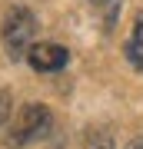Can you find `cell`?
Wrapping results in <instances>:
<instances>
[{
  "label": "cell",
  "instance_id": "cell-1",
  "mask_svg": "<svg viewBox=\"0 0 143 149\" xmlns=\"http://www.w3.org/2000/svg\"><path fill=\"white\" fill-rule=\"evenodd\" d=\"M33 33H37V17L27 7H10L4 17V27H0V37H4V47L10 53V60L27 56V50L33 47Z\"/></svg>",
  "mask_w": 143,
  "mask_h": 149
},
{
  "label": "cell",
  "instance_id": "cell-2",
  "mask_svg": "<svg viewBox=\"0 0 143 149\" xmlns=\"http://www.w3.org/2000/svg\"><path fill=\"white\" fill-rule=\"evenodd\" d=\"M50 126H53L50 109L43 103H27L20 109V116H17V123H13L10 136H7V146H30V143H37V139L47 136Z\"/></svg>",
  "mask_w": 143,
  "mask_h": 149
},
{
  "label": "cell",
  "instance_id": "cell-3",
  "mask_svg": "<svg viewBox=\"0 0 143 149\" xmlns=\"http://www.w3.org/2000/svg\"><path fill=\"white\" fill-rule=\"evenodd\" d=\"M67 47H60V43H33L30 50H27V63H30L37 73H57V70L67 66Z\"/></svg>",
  "mask_w": 143,
  "mask_h": 149
},
{
  "label": "cell",
  "instance_id": "cell-4",
  "mask_svg": "<svg viewBox=\"0 0 143 149\" xmlns=\"http://www.w3.org/2000/svg\"><path fill=\"white\" fill-rule=\"evenodd\" d=\"M80 149H113V136L103 133V129H93V133H87Z\"/></svg>",
  "mask_w": 143,
  "mask_h": 149
},
{
  "label": "cell",
  "instance_id": "cell-5",
  "mask_svg": "<svg viewBox=\"0 0 143 149\" xmlns=\"http://www.w3.org/2000/svg\"><path fill=\"white\" fill-rule=\"evenodd\" d=\"M123 53H127V60L133 63V70H140V73H143V40H140V37L127 40V47H123Z\"/></svg>",
  "mask_w": 143,
  "mask_h": 149
},
{
  "label": "cell",
  "instance_id": "cell-6",
  "mask_svg": "<svg viewBox=\"0 0 143 149\" xmlns=\"http://www.w3.org/2000/svg\"><path fill=\"white\" fill-rule=\"evenodd\" d=\"M10 113H13V96L10 90H0V126L10 119Z\"/></svg>",
  "mask_w": 143,
  "mask_h": 149
},
{
  "label": "cell",
  "instance_id": "cell-7",
  "mask_svg": "<svg viewBox=\"0 0 143 149\" xmlns=\"http://www.w3.org/2000/svg\"><path fill=\"white\" fill-rule=\"evenodd\" d=\"M127 149H143V136H137V139H130V143H127Z\"/></svg>",
  "mask_w": 143,
  "mask_h": 149
},
{
  "label": "cell",
  "instance_id": "cell-8",
  "mask_svg": "<svg viewBox=\"0 0 143 149\" xmlns=\"http://www.w3.org/2000/svg\"><path fill=\"white\" fill-rule=\"evenodd\" d=\"M90 3H97V7H106V3H113V0H90Z\"/></svg>",
  "mask_w": 143,
  "mask_h": 149
}]
</instances>
